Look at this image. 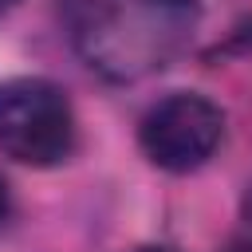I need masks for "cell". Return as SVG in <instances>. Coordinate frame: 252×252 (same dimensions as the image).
<instances>
[{
    "label": "cell",
    "mask_w": 252,
    "mask_h": 252,
    "mask_svg": "<svg viewBox=\"0 0 252 252\" xmlns=\"http://www.w3.org/2000/svg\"><path fill=\"white\" fill-rule=\"evenodd\" d=\"M201 0H79L71 39L106 83H138L165 71L193 39Z\"/></svg>",
    "instance_id": "obj_1"
},
{
    "label": "cell",
    "mask_w": 252,
    "mask_h": 252,
    "mask_svg": "<svg viewBox=\"0 0 252 252\" xmlns=\"http://www.w3.org/2000/svg\"><path fill=\"white\" fill-rule=\"evenodd\" d=\"M75 106L59 83L39 75L0 83V150L12 161L51 169L75 154Z\"/></svg>",
    "instance_id": "obj_2"
},
{
    "label": "cell",
    "mask_w": 252,
    "mask_h": 252,
    "mask_svg": "<svg viewBox=\"0 0 252 252\" xmlns=\"http://www.w3.org/2000/svg\"><path fill=\"white\" fill-rule=\"evenodd\" d=\"M224 142V110L201 91H173L158 98L138 122L142 154L165 173L201 169Z\"/></svg>",
    "instance_id": "obj_3"
},
{
    "label": "cell",
    "mask_w": 252,
    "mask_h": 252,
    "mask_svg": "<svg viewBox=\"0 0 252 252\" xmlns=\"http://www.w3.org/2000/svg\"><path fill=\"white\" fill-rule=\"evenodd\" d=\"M12 209H16V205H12V185L0 177V228L12 220Z\"/></svg>",
    "instance_id": "obj_4"
},
{
    "label": "cell",
    "mask_w": 252,
    "mask_h": 252,
    "mask_svg": "<svg viewBox=\"0 0 252 252\" xmlns=\"http://www.w3.org/2000/svg\"><path fill=\"white\" fill-rule=\"evenodd\" d=\"M224 252H252V240H232Z\"/></svg>",
    "instance_id": "obj_5"
},
{
    "label": "cell",
    "mask_w": 252,
    "mask_h": 252,
    "mask_svg": "<svg viewBox=\"0 0 252 252\" xmlns=\"http://www.w3.org/2000/svg\"><path fill=\"white\" fill-rule=\"evenodd\" d=\"M130 252H177V248H165V244H142V248H130Z\"/></svg>",
    "instance_id": "obj_6"
},
{
    "label": "cell",
    "mask_w": 252,
    "mask_h": 252,
    "mask_svg": "<svg viewBox=\"0 0 252 252\" xmlns=\"http://www.w3.org/2000/svg\"><path fill=\"white\" fill-rule=\"evenodd\" d=\"M12 4H16V0H0V12H4V8H12Z\"/></svg>",
    "instance_id": "obj_7"
},
{
    "label": "cell",
    "mask_w": 252,
    "mask_h": 252,
    "mask_svg": "<svg viewBox=\"0 0 252 252\" xmlns=\"http://www.w3.org/2000/svg\"><path fill=\"white\" fill-rule=\"evenodd\" d=\"M244 39H252V28H244Z\"/></svg>",
    "instance_id": "obj_8"
}]
</instances>
